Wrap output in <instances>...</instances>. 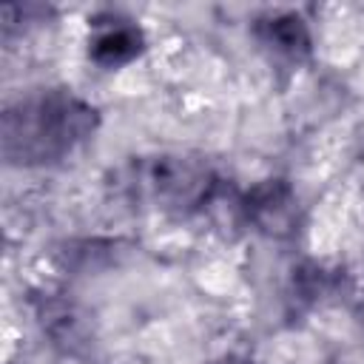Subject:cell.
I'll return each instance as SVG.
<instances>
[{
	"instance_id": "obj_1",
	"label": "cell",
	"mask_w": 364,
	"mask_h": 364,
	"mask_svg": "<svg viewBox=\"0 0 364 364\" xmlns=\"http://www.w3.org/2000/svg\"><path fill=\"white\" fill-rule=\"evenodd\" d=\"M97 125L88 102L71 94H46L9 108L3 117V154L11 162H51L77 148Z\"/></svg>"
},
{
	"instance_id": "obj_2",
	"label": "cell",
	"mask_w": 364,
	"mask_h": 364,
	"mask_svg": "<svg viewBox=\"0 0 364 364\" xmlns=\"http://www.w3.org/2000/svg\"><path fill=\"white\" fill-rule=\"evenodd\" d=\"M131 188L136 196L154 199L159 208L188 210L205 205L213 191V176L208 165L188 156H156L151 162H139L131 176Z\"/></svg>"
},
{
	"instance_id": "obj_3",
	"label": "cell",
	"mask_w": 364,
	"mask_h": 364,
	"mask_svg": "<svg viewBox=\"0 0 364 364\" xmlns=\"http://www.w3.org/2000/svg\"><path fill=\"white\" fill-rule=\"evenodd\" d=\"M242 213L262 233L287 236L296 228V196L282 179L259 182L242 202Z\"/></svg>"
},
{
	"instance_id": "obj_4",
	"label": "cell",
	"mask_w": 364,
	"mask_h": 364,
	"mask_svg": "<svg viewBox=\"0 0 364 364\" xmlns=\"http://www.w3.org/2000/svg\"><path fill=\"white\" fill-rule=\"evenodd\" d=\"M142 48V34L136 26L131 23H119V20H111V23H97V37L91 43V60L105 65V68H117V65H125L131 63Z\"/></svg>"
},
{
	"instance_id": "obj_5",
	"label": "cell",
	"mask_w": 364,
	"mask_h": 364,
	"mask_svg": "<svg viewBox=\"0 0 364 364\" xmlns=\"http://www.w3.org/2000/svg\"><path fill=\"white\" fill-rule=\"evenodd\" d=\"M262 40H264V46H273L276 51H282L287 57H299L310 46L307 26L296 14H276L273 20L262 23Z\"/></svg>"
},
{
	"instance_id": "obj_6",
	"label": "cell",
	"mask_w": 364,
	"mask_h": 364,
	"mask_svg": "<svg viewBox=\"0 0 364 364\" xmlns=\"http://www.w3.org/2000/svg\"><path fill=\"white\" fill-rule=\"evenodd\" d=\"M222 364H250V361H242V358H228V361H222Z\"/></svg>"
}]
</instances>
